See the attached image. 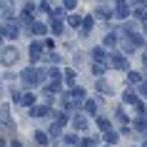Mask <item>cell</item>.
<instances>
[{"label":"cell","instance_id":"cell-8","mask_svg":"<svg viewBox=\"0 0 147 147\" xmlns=\"http://www.w3.org/2000/svg\"><path fill=\"white\" fill-rule=\"evenodd\" d=\"M32 30H35V32H45V28H42L40 23H35V25H32Z\"/></svg>","mask_w":147,"mask_h":147},{"label":"cell","instance_id":"cell-9","mask_svg":"<svg viewBox=\"0 0 147 147\" xmlns=\"http://www.w3.org/2000/svg\"><path fill=\"white\" fill-rule=\"evenodd\" d=\"M125 100H127V102H137V97H135L132 92H127V95H125Z\"/></svg>","mask_w":147,"mask_h":147},{"label":"cell","instance_id":"cell-10","mask_svg":"<svg viewBox=\"0 0 147 147\" xmlns=\"http://www.w3.org/2000/svg\"><path fill=\"white\" fill-rule=\"evenodd\" d=\"M130 82H140V75H137V72H130Z\"/></svg>","mask_w":147,"mask_h":147},{"label":"cell","instance_id":"cell-4","mask_svg":"<svg viewBox=\"0 0 147 147\" xmlns=\"http://www.w3.org/2000/svg\"><path fill=\"white\" fill-rule=\"evenodd\" d=\"M35 140H38L40 145H47V135H45V132H38V135H35Z\"/></svg>","mask_w":147,"mask_h":147},{"label":"cell","instance_id":"cell-5","mask_svg":"<svg viewBox=\"0 0 147 147\" xmlns=\"http://www.w3.org/2000/svg\"><path fill=\"white\" fill-rule=\"evenodd\" d=\"M97 125H100L102 130H110V122L105 120V117H97Z\"/></svg>","mask_w":147,"mask_h":147},{"label":"cell","instance_id":"cell-1","mask_svg":"<svg viewBox=\"0 0 147 147\" xmlns=\"http://www.w3.org/2000/svg\"><path fill=\"white\" fill-rule=\"evenodd\" d=\"M3 57H5V62H8V65H13V62H15V57H18V50L8 47V50H3Z\"/></svg>","mask_w":147,"mask_h":147},{"label":"cell","instance_id":"cell-3","mask_svg":"<svg viewBox=\"0 0 147 147\" xmlns=\"http://www.w3.org/2000/svg\"><path fill=\"white\" fill-rule=\"evenodd\" d=\"M75 127H78V130H85V127H87V120L82 115H78V117H75Z\"/></svg>","mask_w":147,"mask_h":147},{"label":"cell","instance_id":"cell-2","mask_svg":"<svg viewBox=\"0 0 147 147\" xmlns=\"http://www.w3.org/2000/svg\"><path fill=\"white\" fill-rule=\"evenodd\" d=\"M112 65L115 67H127V60H125L122 55H112Z\"/></svg>","mask_w":147,"mask_h":147},{"label":"cell","instance_id":"cell-7","mask_svg":"<svg viewBox=\"0 0 147 147\" xmlns=\"http://www.w3.org/2000/svg\"><path fill=\"white\" fill-rule=\"evenodd\" d=\"M92 55H95V57H97V60H105V53H102L100 47H97V50H95V53H92Z\"/></svg>","mask_w":147,"mask_h":147},{"label":"cell","instance_id":"cell-12","mask_svg":"<svg viewBox=\"0 0 147 147\" xmlns=\"http://www.w3.org/2000/svg\"><path fill=\"white\" fill-rule=\"evenodd\" d=\"M3 145H5V142H3V140H0V147H3Z\"/></svg>","mask_w":147,"mask_h":147},{"label":"cell","instance_id":"cell-6","mask_svg":"<svg viewBox=\"0 0 147 147\" xmlns=\"http://www.w3.org/2000/svg\"><path fill=\"white\" fill-rule=\"evenodd\" d=\"M115 42H117V38H115V35H107V38H105V45H110V47H112Z\"/></svg>","mask_w":147,"mask_h":147},{"label":"cell","instance_id":"cell-11","mask_svg":"<svg viewBox=\"0 0 147 147\" xmlns=\"http://www.w3.org/2000/svg\"><path fill=\"white\" fill-rule=\"evenodd\" d=\"M107 142H117V135H115V132H107Z\"/></svg>","mask_w":147,"mask_h":147}]
</instances>
